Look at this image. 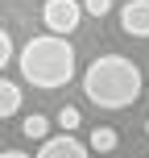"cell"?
Returning <instances> with one entry per match:
<instances>
[{
  "instance_id": "6da1fadb",
  "label": "cell",
  "mask_w": 149,
  "mask_h": 158,
  "mask_svg": "<svg viewBox=\"0 0 149 158\" xmlns=\"http://www.w3.org/2000/svg\"><path fill=\"white\" fill-rule=\"evenodd\" d=\"M141 92H145V75L124 54H104L83 71V96L95 108H133Z\"/></svg>"
},
{
  "instance_id": "7a4b0ae2",
  "label": "cell",
  "mask_w": 149,
  "mask_h": 158,
  "mask_svg": "<svg viewBox=\"0 0 149 158\" xmlns=\"http://www.w3.org/2000/svg\"><path fill=\"white\" fill-rule=\"evenodd\" d=\"M75 46L66 38H58V33H37V38H29L21 46V54H17V67H21L25 83L41 87V92H58V87H66L75 79Z\"/></svg>"
},
{
  "instance_id": "3957f363",
  "label": "cell",
  "mask_w": 149,
  "mask_h": 158,
  "mask_svg": "<svg viewBox=\"0 0 149 158\" xmlns=\"http://www.w3.org/2000/svg\"><path fill=\"white\" fill-rule=\"evenodd\" d=\"M41 21H46V29H50V33L66 38V33L79 29V21H83V4H79V0H46V8H41Z\"/></svg>"
},
{
  "instance_id": "277c9868",
  "label": "cell",
  "mask_w": 149,
  "mask_h": 158,
  "mask_svg": "<svg viewBox=\"0 0 149 158\" xmlns=\"http://www.w3.org/2000/svg\"><path fill=\"white\" fill-rule=\"evenodd\" d=\"M120 29H124L128 38H149V0L120 4Z\"/></svg>"
},
{
  "instance_id": "5b68a950",
  "label": "cell",
  "mask_w": 149,
  "mask_h": 158,
  "mask_svg": "<svg viewBox=\"0 0 149 158\" xmlns=\"http://www.w3.org/2000/svg\"><path fill=\"white\" fill-rule=\"evenodd\" d=\"M87 154H91V146H83L71 133L50 137V142H41V150H37V158H87Z\"/></svg>"
},
{
  "instance_id": "8992f818",
  "label": "cell",
  "mask_w": 149,
  "mask_h": 158,
  "mask_svg": "<svg viewBox=\"0 0 149 158\" xmlns=\"http://www.w3.org/2000/svg\"><path fill=\"white\" fill-rule=\"evenodd\" d=\"M87 146H91L95 154H112V150L120 146V133H116L112 125H95L91 133H87Z\"/></svg>"
},
{
  "instance_id": "52a82bcc",
  "label": "cell",
  "mask_w": 149,
  "mask_h": 158,
  "mask_svg": "<svg viewBox=\"0 0 149 158\" xmlns=\"http://www.w3.org/2000/svg\"><path fill=\"white\" fill-rule=\"evenodd\" d=\"M13 112H21V87L8 83V79H0V121L13 117Z\"/></svg>"
},
{
  "instance_id": "ba28073f",
  "label": "cell",
  "mask_w": 149,
  "mask_h": 158,
  "mask_svg": "<svg viewBox=\"0 0 149 158\" xmlns=\"http://www.w3.org/2000/svg\"><path fill=\"white\" fill-rule=\"evenodd\" d=\"M21 133L29 137V142H50V137H46L50 133V121L41 117V112H29V117L21 121Z\"/></svg>"
},
{
  "instance_id": "9c48e42d",
  "label": "cell",
  "mask_w": 149,
  "mask_h": 158,
  "mask_svg": "<svg viewBox=\"0 0 149 158\" xmlns=\"http://www.w3.org/2000/svg\"><path fill=\"white\" fill-rule=\"evenodd\" d=\"M58 125H62V129H79V125H83V117H79L75 104H62V108H58Z\"/></svg>"
},
{
  "instance_id": "30bf717a",
  "label": "cell",
  "mask_w": 149,
  "mask_h": 158,
  "mask_svg": "<svg viewBox=\"0 0 149 158\" xmlns=\"http://www.w3.org/2000/svg\"><path fill=\"white\" fill-rule=\"evenodd\" d=\"M13 63V38H8V29H0V71Z\"/></svg>"
},
{
  "instance_id": "8fae6325",
  "label": "cell",
  "mask_w": 149,
  "mask_h": 158,
  "mask_svg": "<svg viewBox=\"0 0 149 158\" xmlns=\"http://www.w3.org/2000/svg\"><path fill=\"white\" fill-rule=\"evenodd\" d=\"M112 8V0H83V13H91V17H104Z\"/></svg>"
},
{
  "instance_id": "7c38bea8",
  "label": "cell",
  "mask_w": 149,
  "mask_h": 158,
  "mask_svg": "<svg viewBox=\"0 0 149 158\" xmlns=\"http://www.w3.org/2000/svg\"><path fill=\"white\" fill-rule=\"evenodd\" d=\"M0 158H29V154H25V150H4Z\"/></svg>"
},
{
  "instance_id": "4fadbf2b",
  "label": "cell",
  "mask_w": 149,
  "mask_h": 158,
  "mask_svg": "<svg viewBox=\"0 0 149 158\" xmlns=\"http://www.w3.org/2000/svg\"><path fill=\"white\" fill-rule=\"evenodd\" d=\"M145 133H149V121H145Z\"/></svg>"
}]
</instances>
